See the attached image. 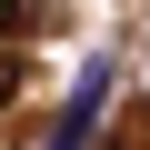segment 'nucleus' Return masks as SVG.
Instances as JSON below:
<instances>
[{"label": "nucleus", "instance_id": "1", "mask_svg": "<svg viewBox=\"0 0 150 150\" xmlns=\"http://www.w3.org/2000/svg\"><path fill=\"white\" fill-rule=\"evenodd\" d=\"M100 110H110V80H100V70H90V80L70 90V110H60V130H50V150H80V140L100 130Z\"/></svg>", "mask_w": 150, "mask_h": 150}, {"label": "nucleus", "instance_id": "2", "mask_svg": "<svg viewBox=\"0 0 150 150\" xmlns=\"http://www.w3.org/2000/svg\"><path fill=\"white\" fill-rule=\"evenodd\" d=\"M10 90H20V60H10V50H0V100H10Z\"/></svg>", "mask_w": 150, "mask_h": 150}, {"label": "nucleus", "instance_id": "3", "mask_svg": "<svg viewBox=\"0 0 150 150\" xmlns=\"http://www.w3.org/2000/svg\"><path fill=\"white\" fill-rule=\"evenodd\" d=\"M140 150H150V140H140Z\"/></svg>", "mask_w": 150, "mask_h": 150}]
</instances>
